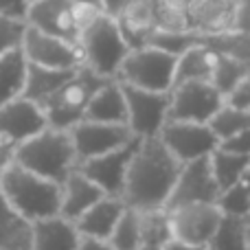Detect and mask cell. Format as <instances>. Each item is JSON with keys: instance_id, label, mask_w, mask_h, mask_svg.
Returning a JSON list of instances; mask_svg holds the SVG:
<instances>
[{"instance_id": "1", "label": "cell", "mask_w": 250, "mask_h": 250, "mask_svg": "<svg viewBox=\"0 0 250 250\" xmlns=\"http://www.w3.org/2000/svg\"><path fill=\"white\" fill-rule=\"evenodd\" d=\"M182 163L165 147L158 136L141 138L125 178L123 202L129 208H165L178 180Z\"/></svg>"}, {"instance_id": "2", "label": "cell", "mask_w": 250, "mask_h": 250, "mask_svg": "<svg viewBox=\"0 0 250 250\" xmlns=\"http://www.w3.org/2000/svg\"><path fill=\"white\" fill-rule=\"evenodd\" d=\"M0 195L7 207L29 224L60 215L62 185L29 171L18 163H9L0 171Z\"/></svg>"}, {"instance_id": "3", "label": "cell", "mask_w": 250, "mask_h": 250, "mask_svg": "<svg viewBox=\"0 0 250 250\" xmlns=\"http://www.w3.org/2000/svg\"><path fill=\"white\" fill-rule=\"evenodd\" d=\"M13 163L62 185L66 176L77 167V154H75L70 129H42L40 134H35L29 141L16 147Z\"/></svg>"}, {"instance_id": "4", "label": "cell", "mask_w": 250, "mask_h": 250, "mask_svg": "<svg viewBox=\"0 0 250 250\" xmlns=\"http://www.w3.org/2000/svg\"><path fill=\"white\" fill-rule=\"evenodd\" d=\"M79 48L83 55V66L105 79H117L123 60L132 51L127 40L123 38L119 20L105 11L92 18L82 29Z\"/></svg>"}, {"instance_id": "5", "label": "cell", "mask_w": 250, "mask_h": 250, "mask_svg": "<svg viewBox=\"0 0 250 250\" xmlns=\"http://www.w3.org/2000/svg\"><path fill=\"white\" fill-rule=\"evenodd\" d=\"M176 66L178 55L145 44L127 53L119 68L117 82L125 86L143 88V90L171 92L173 82H176Z\"/></svg>"}, {"instance_id": "6", "label": "cell", "mask_w": 250, "mask_h": 250, "mask_svg": "<svg viewBox=\"0 0 250 250\" xmlns=\"http://www.w3.org/2000/svg\"><path fill=\"white\" fill-rule=\"evenodd\" d=\"M108 82L105 77H99L90 68L82 66L51 99L42 104V110L46 114L48 127L57 129H70L77 123L83 121L86 108L90 104L92 95Z\"/></svg>"}, {"instance_id": "7", "label": "cell", "mask_w": 250, "mask_h": 250, "mask_svg": "<svg viewBox=\"0 0 250 250\" xmlns=\"http://www.w3.org/2000/svg\"><path fill=\"white\" fill-rule=\"evenodd\" d=\"M224 108V95L213 82H182L169 92V119L167 121H193L211 123Z\"/></svg>"}, {"instance_id": "8", "label": "cell", "mask_w": 250, "mask_h": 250, "mask_svg": "<svg viewBox=\"0 0 250 250\" xmlns=\"http://www.w3.org/2000/svg\"><path fill=\"white\" fill-rule=\"evenodd\" d=\"M158 138L180 163L208 158L220 147V138L208 123L193 121H167Z\"/></svg>"}, {"instance_id": "9", "label": "cell", "mask_w": 250, "mask_h": 250, "mask_svg": "<svg viewBox=\"0 0 250 250\" xmlns=\"http://www.w3.org/2000/svg\"><path fill=\"white\" fill-rule=\"evenodd\" d=\"M123 86L127 104V127L136 138H154L169 119V92Z\"/></svg>"}, {"instance_id": "10", "label": "cell", "mask_w": 250, "mask_h": 250, "mask_svg": "<svg viewBox=\"0 0 250 250\" xmlns=\"http://www.w3.org/2000/svg\"><path fill=\"white\" fill-rule=\"evenodd\" d=\"M171 222V235L176 242L189 244L195 248H204L213 237L217 224L224 213L215 202H195L185 207L167 208Z\"/></svg>"}, {"instance_id": "11", "label": "cell", "mask_w": 250, "mask_h": 250, "mask_svg": "<svg viewBox=\"0 0 250 250\" xmlns=\"http://www.w3.org/2000/svg\"><path fill=\"white\" fill-rule=\"evenodd\" d=\"M22 53H24L29 64L46 66V68L77 70L83 66V55L79 44L66 42V40L48 35L29 24H26L24 40H22Z\"/></svg>"}, {"instance_id": "12", "label": "cell", "mask_w": 250, "mask_h": 250, "mask_svg": "<svg viewBox=\"0 0 250 250\" xmlns=\"http://www.w3.org/2000/svg\"><path fill=\"white\" fill-rule=\"evenodd\" d=\"M73 136L75 154H77V165L83 160L104 156L108 151H114L119 147L132 143L134 134L127 125L121 123H99V121H82L75 127H70Z\"/></svg>"}, {"instance_id": "13", "label": "cell", "mask_w": 250, "mask_h": 250, "mask_svg": "<svg viewBox=\"0 0 250 250\" xmlns=\"http://www.w3.org/2000/svg\"><path fill=\"white\" fill-rule=\"evenodd\" d=\"M220 198V187L215 182L208 158H198L191 163H182L178 180L171 189L165 208H176L195 202H215Z\"/></svg>"}, {"instance_id": "14", "label": "cell", "mask_w": 250, "mask_h": 250, "mask_svg": "<svg viewBox=\"0 0 250 250\" xmlns=\"http://www.w3.org/2000/svg\"><path fill=\"white\" fill-rule=\"evenodd\" d=\"M26 24L66 42L79 44L82 29L77 20V4L73 0H33L26 13Z\"/></svg>"}, {"instance_id": "15", "label": "cell", "mask_w": 250, "mask_h": 250, "mask_svg": "<svg viewBox=\"0 0 250 250\" xmlns=\"http://www.w3.org/2000/svg\"><path fill=\"white\" fill-rule=\"evenodd\" d=\"M141 138H134L132 143L119 147L114 151H108L104 156L97 158L83 160L77 167L104 191L105 195H114V198H123V189H125V178H127V167L132 160L136 145Z\"/></svg>"}, {"instance_id": "16", "label": "cell", "mask_w": 250, "mask_h": 250, "mask_svg": "<svg viewBox=\"0 0 250 250\" xmlns=\"http://www.w3.org/2000/svg\"><path fill=\"white\" fill-rule=\"evenodd\" d=\"M46 127L48 121L42 105L26 97H18L0 108V138L11 143L13 147L29 141Z\"/></svg>"}, {"instance_id": "17", "label": "cell", "mask_w": 250, "mask_h": 250, "mask_svg": "<svg viewBox=\"0 0 250 250\" xmlns=\"http://www.w3.org/2000/svg\"><path fill=\"white\" fill-rule=\"evenodd\" d=\"M82 233L73 220L51 215L31 224V250H77Z\"/></svg>"}, {"instance_id": "18", "label": "cell", "mask_w": 250, "mask_h": 250, "mask_svg": "<svg viewBox=\"0 0 250 250\" xmlns=\"http://www.w3.org/2000/svg\"><path fill=\"white\" fill-rule=\"evenodd\" d=\"M125 207H127V204L123 202V198L104 195V198L97 200L83 215H79L77 220H75V226H77V230L83 237H95V239H105V242H108L114 226L121 220Z\"/></svg>"}, {"instance_id": "19", "label": "cell", "mask_w": 250, "mask_h": 250, "mask_svg": "<svg viewBox=\"0 0 250 250\" xmlns=\"http://www.w3.org/2000/svg\"><path fill=\"white\" fill-rule=\"evenodd\" d=\"M104 191L86 176L79 167H75L73 171L66 176V180L62 182V207L60 215H64L66 220H77L79 215L88 211L97 200L104 198Z\"/></svg>"}, {"instance_id": "20", "label": "cell", "mask_w": 250, "mask_h": 250, "mask_svg": "<svg viewBox=\"0 0 250 250\" xmlns=\"http://www.w3.org/2000/svg\"><path fill=\"white\" fill-rule=\"evenodd\" d=\"M83 121H99V123H121L127 125V104L121 82L108 79L99 90L92 95L86 108Z\"/></svg>"}, {"instance_id": "21", "label": "cell", "mask_w": 250, "mask_h": 250, "mask_svg": "<svg viewBox=\"0 0 250 250\" xmlns=\"http://www.w3.org/2000/svg\"><path fill=\"white\" fill-rule=\"evenodd\" d=\"M220 60V53L211 48L208 44L200 42L198 33V44L178 55V66H176V83L182 82H213L215 75V66Z\"/></svg>"}, {"instance_id": "22", "label": "cell", "mask_w": 250, "mask_h": 250, "mask_svg": "<svg viewBox=\"0 0 250 250\" xmlns=\"http://www.w3.org/2000/svg\"><path fill=\"white\" fill-rule=\"evenodd\" d=\"M77 70H60V68H46V66L29 64L22 97H26V99H31V101L42 105L44 101L51 99V97L77 73Z\"/></svg>"}, {"instance_id": "23", "label": "cell", "mask_w": 250, "mask_h": 250, "mask_svg": "<svg viewBox=\"0 0 250 250\" xmlns=\"http://www.w3.org/2000/svg\"><path fill=\"white\" fill-rule=\"evenodd\" d=\"M26 68H29V62H26L22 48L0 57V108L9 101L22 97L26 82Z\"/></svg>"}, {"instance_id": "24", "label": "cell", "mask_w": 250, "mask_h": 250, "mask_svg": "<svg viewBox=\"0 0 250 250\" xmlns=\"http://www.w3.org/2000/svg\"><path fill=\"white\" fill-rule=\"evenodd\" d=\"M208 163H211L217 187H220V191H224L226 187L237 182L250 169V156L235 154V151H230V149H226V147L220 145L211 156H208Z\"/></svg>"}, {"instance_id": "25", "label": "cell", "mask_w": 250, "mask_h": 250, "mask_svg": "<svg viewBox=\"0 0 250 250\" xmlns=\"http://www.w3.org/2000/svg\"><path fill=\"white\" fill-rule=\"evenodd\" d=\"M138 224H141V246L163 248L173 239L167 208L138 211Z\"/></svg>"}, {"instance_id": "26", "label": "cell", "mask_w": 250, "mask_h": 250, "mask_svg": "<svg viewBox=\"0 0 250 250\" xmlns=\"http://www.w3.org/2000/svg\"><path fill=\"white\" fill-rule=\"evenodd\" d=\"M204 250H248L246 217L222 215V222L217 224Z\"/></svg>"}, {"instance_id": "27", "label": "cell", "mask_w": 250, "mask_h": 250, "mask_svg": "<svg viewBox=\"0 0 250 250\" xmlns=\"http://www.w3.org/2000/svg\"><path fill=\"white\" fill-rule=\"evenodd\" d=\"M217 207H220V211L224 215H237V217L250 215V169L237 182H233L224 191H220Z\"/></svg>"}, {"instance_id": "28", "label": "cell", "mask_w": 250, "mask_h": 250, "mask_svg": "<svg viewBox=\"0 0 250 250\" xmlns=\"http://www.w3.org/2000/svg\"><path fill=\"white\" fill-rule=\"evenodd\" d=\"M110 246L114 250H136L141 248V224H138V211L125 207L121 220L114 226L110 235Z\"/></svg>"}, {"instance_id": "29", "label": "cell", "mask_w": 250, "mask_h": 250, "mask_svg": "<svg viewBox=\"0 0 250 250\" xmlns=\"http://www.w3.org/2000/svg\"><path fill=\"white\" fill-rule=\"evenodd\" d=\"M248 73H250V62L220 53V60H217V66H215V75H213V86H215L222 95H226V92Z\"/></svg>"}, {"instance_id": "30", "label": "cell", "mask_w": 250, "mask_h": 250, "mask_svg": "<svg viewBox=\"0 0 250 250\" xmlns=\"http://www.w3.org/2000/svg\"><path fill=\"white\" fill-rule=\"evenodd\" d=\"M208 125L213 127V132L217 134V138H220V143H222V141H226V138L235 136L237 132H242V129L250 127V112L235 110L224 104V108L211 119Z\"/></svg>"}, {"instance_id": "31", "label": "cell", "mask_w": 250, "mask_h": 250, "mask_svg": "<svg viewBox=\"0 0 250 250\" xmlns=\"http://www.w3.org/2000/svg\"><path fill=\"white\" fill-rule=\"evenodd\" d=\"M26 33V22L16 18L0 16V57L11 51L22 48V40Z\"/></svg>"}, {"instance_id": "32", "label": "cell", "mask_w": 250, "mask_h": 250, "mask_svg": "<svg viewBox=\"0 0 250 250\" xmlns=\"http://www.w3.org/2000/svg\"><path fill=\"white\" fill-rule=\"evenodd\" d=\"M224 104L235 110L250 112V73L244 75L233 88L224 95Z\"/></svg>"}, {"instance_id": "33", "label": "cell", "mask_w": 250, "mask_h": 250, "mask_svg": "<svg viewBox=\"0 0 250 250\" xmlns=\"http://www.w3.org/2000/svg\"><path fill=\"white\" fill-rule=\"evenodd\" d=\"M31 4H33V0H0V16L26 22V13H29Z\"/></svg>"}, {"instance_id": "34", "label": "cell", "mask_w": 250, "mask_h": 250, "mask_svg": "<svg viewBox=\"0 0 250 250\" xmlns=\"http://www.w3.org/2000/svg\"><path fill=\"white\" fill-rule=\"evenodd\" d=\"M220 145L226 147V149H230V151H235V154L250 156V127L242 129V132H237L235 136L226 138V141H222Z\"/></svg>"}, {"instance_id": "35", "label": "cell", "mask_w": 250, "mask_h": 250, "mask_svg": "<svg viewBox=\"0 0 250 250\" xmlns=\"http://www.w3.org/2000/svg\"><path fill=\"white\" fill-rule=\"evenodd\" d=\"M134 2H136V0H104V11L119 20Z\"/></svg>"}, {"instance_id": "36", "label": "cell", "mask_w": 250, "mask_h": 250, "mask_svg": "<svg viewBox=\"0 0 250 250\" xmlns=\"http://www.w3.org/2000/svg\"><path fill=\"white\" fill-rule=\"evenodd\" d=\"M77 250H114V248L110 246V242H105V239L83 237V235H82V242H79Z\"/></svg>"}, {"instance_id": "37", "label": "cell", "mask_w": 250, "mask_h": 250, "mask_svg": "<svg viewBox=\"0 0 250 250\" xmlns=\"http://www.w3.org/2000/svg\"><path fill=\"white\" fill-rule=\"evenodd\" d=\"M13 154H16V147H13L11 143H7L4 138H0V171H2L9 163H13Z\"/></svg>"}, {"instance_id": "38", "label": "cell", "mask_w": 250, "mask_h": 250, "mask_svg": "<svg viewBox=\"0 0 250 250\" xmlns=\"http://www.w3.org/2000/svg\"><path fill=\"white\" fill-rule=\"evenodd\" d=\"M160 250H204V248H195V246H189V244H182V242H176V239H171L167 246H163Z\"/></svg>"}, {"instance_id": "39", "label": "cell", "mask_w": 250, "mask_h": 250, "mask_svg": "<svg viewBox=\"0 0 250 250\" xmlns=\"http://www.w3.org/2000/svg\"><path fill=\"white\" fill-rule=\"evenodd\" d=\"M75 4H83V7H95V9H104V0H73Z\"/></svg>"}, {"instance_id": "40", "label": "cell", "mask_w": 250, "mask_h": 250, "mask_svg": "<svg viewBox=\"0 0 250 250\" xmlns=\"http://www.w3.org/2000/svg\"><path fill=\"white\" fill-rule=\"evenodd\" d=\"M246 239H248V250H250V215L246 217Z\"/></svg>"}, {"instance_id": "41", "label": "cell", "mask_w": 250, "mask_h": 250, "mask_svg": "<svg viewBox=\"0 0 250 250\" xmlns=\"http://www.w3.org/2000/svg\"><path fill=\"white\" fill-rule=\"evenodd\" d=\"M136 250H160V248H149V246H141V248H136Z\"/></svg>"}]
</instances>
